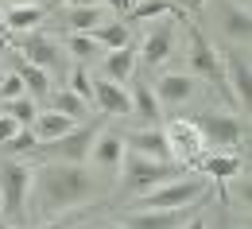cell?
I'll return each mask as SVG.
<instances>
[{"instance_id":"cell-22","label":"cell","mask_w":252,"mask_h":229,"mask_svg":"<svg viewBox=\"0 0 252 229\" xmlns=\"http://www.w3.org/2000/svg\"><path fill=\"white\" fill-rule=\"evenodd\" d=\"M225 32L233 35V39H241V43H249V39H252V16H249V8L225 0Z\"/></svg>"},{"instance_id":"cell-37","label":"cell","mask_w":252,"mask_h":229,"mask_svg":"<svg viewBox=\"0 0 252 229\" xmlns=\"http://www.w3.org/2000/svg\"><path fill=\"white\" fill-rule=\"evenodd\" d=\"M183 229H206V222H202V218L194 214V218H190V222H187V226H183Z\"/></svg>"},{"instance_id":"cell-19","label":"cell","mask_w":252,"mask_h":229,"mask_svg":"<svg viewBox=\"0 0 252 229\" xmlns=\"http://www.w3.org/2000/svg\"><path fill=\"white\" fill-rule=\"evenodd\" d=\"M70 129H74V121L63 117V113H55V109L39 113V117H35V125H32V132H35V140H39V144H51V140L66 136Z\"/></svg>"},{"instance_id":"cell-17","label":"cell","mask_w":252,"mask_h":229,"mask_svg":"<svg viewBox=\"0 0 252 229\" xmlns=\"http://www.w3.org/2000/svg\"><path fill=\"white\" fill-rule=\"evenodd\" d=\"M194 98V78L187 74H163L156 82V101L159 105H183Z\"/></svg>"},{"instance_id":"cell-40","label":"cell","mask_w":252,"mask_h":229,"mask_svg":"<svg viewBox=\"0 0 252 229\" xmlns=\"http://www.w3.org/2000/svg\"><path fill=\"white\" fill-rule=\"evenodd\" d=\"M0 55H8V39L4 35H0Z\"/></svg>"},{"instance_id":"cell-30","label":"cell","mask_w":252,"mask_h":229,"mask_svg":"<svg viewBox=\"0 0 252 229\" xmlns=\"http://www.w3.org/2000/svg\"><path fill=\"white\" fill-rule=\"evenodd\" d=\"M70 94H74V98H82L86 105L94 101V78H90V70H86V66H74V74H70Z\"/></svg>"},{"instance_id":"cell-36","label":"cell","mask_w":252,"mask_h":229,"mask_svg":"<svg viewBox=\"0 0 252 229\" xmlns=\"http://www.w3.org/2000/svg\"><path fill=\"white\" fill-rule=\"evenodd\" d=\"M8 4H12V8H43L47 0H8Z\"/></svg>"},{"instance_id":"cell-38","label":"cell","mask_w":252,"mask_h":229,"mask_svg":"<svg viewBox=\"0 0 252 229\" xmlns=\"http://www.w3.org/2000/svg\"><path fill=\"white\" fill-rule=\"evenodd\" d=\"M66 8H90V4H94V0H63Z\"/></svg>"},{"instance_id":"cell-13","label":"cell","mask_w":252,"mask_h":229,"mask_svg":"<svg viewBox=\"0 0 252 229\" xmlns=\"http://www.w3.org/2000/svg\"><path fill=\"white\" fill-rule=\"evenodd\" d=\"M94 164L105 171V175H121V160H125V136L121 132H101V140H94L90 148Z\"/></svg>"},{"instance_id":"cell-14","label":"cell","mask_w":252,"mask_h":229,"mask_svg":"<svg viewBox=\"0 0 252 229\" xmlns=\"http://www.w3.org/2000/svg\"><path fill=\"white\" fill-rule=\"evenodd\" d=\"M94 101H97V109L109 113V117H128L132 113L128 90L117 86V82H109V78H94Z\"/></svg>"},{"instance_id":"cell-24","label":"cell","mask_w":252,"mask_h":229,"mask_svg":"<svg viewBox=\"0 0 252 229\" xmlns=\"http://www.w3.org/2000/svg\"><path fill=\"white\" fill-rule=\"evenodd\" d=\"M163 16H183L171 0H140L128 8V20H163Z\"/></svg>"},{"instance_id":"cell-35","label":"cell","mask_w":252,"mask_h":229,"mask_svg":"<svg viewBox=\"0 0 252 229\" xmlns=\"http://www.w3.org/2000/svg\"><path fill=\"white\" fill-rule=\"evenodd\" d=\"M237 195H241V202H249V198H252V183H249V175H241V179H237Z\"/></svg>"},{"instance_id":"cell-33","label":"cell","mask_w":252,"mask_h":229,"mask_svg":"<svg viewBox=\"0 0 252 229\" xmlns=\"http://www.w3.org/2000/svg\"><path fill=\"white\" fill-rule=\"evenodd\" d=\"M16 129H20V125H16L12 117H4V113H0V144H8V140L16 136Z\"/></svg>"},{"instance_id":"cell-34","label":"cell","mask_w":252,"mask_h":229,"mask_svg":"<svg viewBox=\"0 0 252 229\" xmlns=\"http://www.w3.org/2000/svg\"><path fill=\"white\" fill-rule=\"evenodd\" d=\"M171 4H175V8H179V12H190V16H198V12H202V4H206V0H171Z\"/></svg>"},{"instance_id":"cell-39","label":"cell","mask_w":252,"mask_h":229,"mask_svg":"<svg viewBox=\"0 0 252 229\" xmlns=\"http://www.w3.org/2000/svg\"><path fill=\"white\" fill-rule=\"evenodd\" d=\"M43 229H66V222H47Z\"/></svg>"},{"instance_id":"cell-5","label":"cell","mask_w":252,"mask_h":229,"mask_svg":"<svg viewBox=\"0 0 252 229\" xmlns=\"http://www.w3.org/2000/svg\"><path fill=\"white\" fill-rule=\"evenodd\" d=\"M94 136H97V125H74V129L51 140V144H39L35 152H43L51 164H82L94 148Z\"/></svg>"},{"instance_id":"cell-7","label":"cell","mask_w":252,"mask_h":229,"mask_svg":"<svg viewBox=\"0 0 252 229\" xmlns=\"http://www.w3.org/2000/svg\"><path fill=\"white\" fill-rule=\"evenodd\" d=\"M202 202L194 206H179V210H128L121 218V229H183L198 214Z\"/></svg>"},{"instance_id":"cell-29","label":"cell","mask_w":252,"mask_h":229,"mask_svg":"<svg viewBox=\"0 0 252 229\" xmlns=\"http://www.w3.org/2000/svg\"><path fill=\"white\" fill-rule=\"evenodd\" d=\"M8 156H28V152H35L39 148V140H35V132L32 129H16V136L8 140V144H0Z\"/></svg>"},{"instance_id":"cell-26","label":"cell","mask_w":252,"mask_h":229,"mask_svg":"<svg viewBox=\"0 0 252 229\" xmlns=\"http://www.w3.org/2000/svg\"><path fill=\"white\" fill-rule=\"evenodd\" d=\"M20 82H24V94H35V98L51 94V78H47V70H39V66H32V63L20 66Z\"/></svg>"},{"instance_id":"cell-9","label":"cell","mask_w":252,"mask_h":229,"mask_svg":"<svg viewBox=\"0 0 252 229\" xmlns=\"http://www.w3.org/2000/svg\"><path fill=\"white\" fill-rule=\"evenodd\" d=\"M190 43H194V51H190V66H194V74H202L206 82H214L221 94H229V86H225V70H221V55L210 47V39L198 32V28H190Z\"/></svg>"},{"instance_id":"cell-25","label":"cell","mask_w":252,"mask_h":229,"mask_svg":"<svg viewBox=\"0 0 252 229\" xmlns=\"http://www.w3.org/2000/svg\"><path fill=\"white\" fill-rule=\"evenodd\" d=\"M128 24H121V20H113V24H101L94 32V43L97 47H109V51H121V47H128Z\"/></svg>"},{"instance_id":"cell-15","label":"cell","mask_w":252,"mask_h":229,"mask_svg":"<svg viewBox=\"0 0 252 229\" xmlns=\"http://www.w3.org/2000/svg\"><path fill=\"white\" fill-rule=\"evenodd\" d=\"M20 55H24V63L39 66V70H51V66L59 63L55 39H47V35H39V32H28L24 39H20Z\"/></svg>"},{"instance_id":"cell-18","label":"cell","mask_w":252,"mask_h":229,"mask_svg":"<svg viewBox=\"0 0 252 229\" xmlns=\"http://www.w3.org/2000/svg\"><path fill=\"white\" fill-rule=\"evenodd\" d=\"M128 101H132V113L144 121V129H159V101H156V94H152V86L148 82H136L132 86V94H128Z\"/></svg>"},{"instance_id":"cell-28","label":"cell","mask_w":252,"mask_h":229,"mask_svg":"<svg viewBox=\"0 0 252 229\" xmlns=\"http://www.w3.org/2000/svg\"><path fill=\"white\" fill-rule=\"evenodd\" d=\"M55 113H63V117H70V121H82L86 113H90V105L82 98H74L70 90H63V94H55Z\"/></svg>"},{"instance_id":"cell-27","label":"cell","mask_w":252,"mask_h":229,"mask_svg":"<svg viewBox=\"0 0 252 229\" xmlns=\"http://www.w3.org/2000/svg\"><path fill=\"white\" fill-rule=\"evenodd\" d=\"M4 117H12L20 129H32L35 117H39V109H35L32 98H16V101H4Z\"/></svg>"},{"instance_id":"cell-41","label":"cell","mask_w":252,"mask_h":229,"mask_svg":"<svg viewBox=\"0 0 252 229\" xmlns=\"http://www.w3.org/2000/svg\"><path fill=\"white\" fill-rule=\"evenodd\" d=\"M233 4H241V8H249V0H233Z\"/></svg>"},{"instance_id":"cell-11","label":"cell","mask_w":252,"mask_h":229,"mask_svg":"<svg viewBox=\"0 0 252 229\" xmlns=\"http://www.w3.org/2000/svg\"><path fill=\"white\" fill-rule=\"evenodd\" d=\"M125 152H132V156H148V160H159V164H175L163 129H136V132H128V136H125Z\"/></svg>"},{"instance_id":"cell-44","label":"cell","mask_w":252,"mask_h":229,"mask_svg":"<svg viewBox=\"0 0 252 229\" xmlns=\"http://www.w3.org/2000/svg\"><path fill=\"white\" fill-rule=\"evenodd\" d=\"M4 229H12V226H4Z\"/></svg>"},{"instance_id":"cell-31","label":"cell","mask_w":252,"mask_h":229,"mask_svg":"<svg viewBox=\"0 0 252 229\" xmlns=\"http://www.w3.org/2000/svg\"><path fill=\"white\" fill-rule=\"evenodd\" d=\"M66 51H70V55H74L78 63H86V59H94V55L101 51V47L94 43V35H70V43H66Z\"/></svg>"},{"instance_id":"cell-42","label":"cell","mask_w":252,"mask_h":229,"mask_svg":"<svg viewBox=\"0 0 252 229\" xmlns=\"http://www.w3.org/2000/svg\"><path fill=\"white\" fill-rule=\"evenodd\" d=\"M0 35H4V16H0Z\"/></svg>"},{"instance_id":"cell-8","label":"cell","mask_w":252,"mask_h":229,"mask_svg":"<svg viewBox=\"0 0 252 229\" xmlns=\"http://www.w3.org/2000/svg\"><path fill=\"white\" fill-rule=\"evenodd\" d=\"M163 136H167V144H171V160L183 167V164H198V156H202V136H198V129L190 125V117H179V121H171L167 129H163Z\"/></svg>"},{"instance_id":"cell-12","label":"cell","mask_w":252,"mask_h":229,"mask_svg":"<svg viewBox=\"0 0 252 229\" xmlns=\"http://www.w3.org/2000/svg\"><path fill=\"white\" fill-rule=\"evenodd\" d=\"M171 47H175V28H171V16H163V20H156V24L148 28L144 47H140V59L148 66H159V63L171 59Z\"/></svg>"},{"instance_id":"cell-1","label":"cell","mask_w":252,"mask_h":229,"mask_svg":"<svg viewBox=\"0 0 252 229\" xmlns=\"http://www.w3.org/2000/svg\"><path fill=\"white\" fill-rule=\"evenodd\" d=\"M32 191L47 214L74 210L94 198V175L82 164H43L32 171Z\"/></svg>"},{"instance_id":"cell-20","label":"cell","mask_w":252,"mask_h":229,"mask_svg":"<svg viewBox=\"0 0 252 229\" xmlns=\"http://www.w3.org/2000/svg\"><path fill=\"white\" fill-rule=\"evenodd\" d=\"M132 70H136V51L132 47H121V51H109L105 55V78L109 82L125 86L128 78H132Z\"/></svg>"},{"instance_id":"cell-16","label":"cell","mask_w":252,"mask_h":229,"mask_svg":"<svg viewBox=\"0 0 252 229\" xmlns=\"http://www.w3.org/2000/svg\"><path fill=\"white\" fill-rule=\"evenodd\" d=\"M198 171H202V175H206V179H214V183H218V187H225V183H229V179H237V175H241V156H237V152H233V156H198Z\"/></svg>"},{"instance_id":"cell-32","label":"cell","mask_w":252,"mask_h":229,"mask_svg":"<svg viewBox=\"0 0 252 229\" xmlns=\"http://www.w3.org/2000/svg\"><path fill=\"white\" fill-rule=\"evenodd\" d=\"M16 98H24V82H20V74H8L0 82V101H16Z\"/></svg>"},{"instance_id":"cell-2","label":"cell","mask_w":252,"mask_h":229,"mask_svg":"<svg viewBox=\"0 0 252 229\" xmlns=\"http://www.w3.org/2000/svg\"><path fill=\"white\" fill-rule=\"evenodd\" d=\"M28 195H32V167L28 164H0V218L4 226L28 222Z\"/></svg>"},{"instance_id":"cell-23","label":"cell","mask_w":252,"mask_h":229,"mask_svg":"<svg viewBox=\"0 0 252 229\" xmlns=\"http://www.w3.org/2000/svg\"><path fill=\"white\" fill-rule=\"evenodd\" d=\"M70 28H74V35H94L101 24H105V8H97V4H90V8H70Z\"/></svg>"},{"instance_id":"cell-6","label":"cell","mask_w":252,"mask_h":229,"mask_svg":"<svg viewBox=\"0 0 252 229\" xmlns=\"http://www.w3.org/2000/svg\"><path fill=\"white\" fill-rule=\"evenodd\" d=\"M190 125L198 129L202 144H214V148H237L241 144V121L233 113H198V117H190Z\"/></svg>"},{"instance_id":"cell-4","label":"cell","mask_w":252,"mask_h":229,"mask_svg":"<svg viewBox=\"0 0 252 229\" xmlns=\"http://www.w3.org/2000/svg\"><path fill=\"white\" fill-rule=\"evenodd\" d=\"M179 179V164H159V160H148V156H132L128 152L125 164V191L128 195H148L163 183Z\"/></svg>"},{"instance_id":"cell-3","label":"cell","mask_w":252,"mask_h":229,"mask_svg":"<svg viewBox=\"0 0 252 229\" xmlns=\"http://www.w3.org/2000/svg\"><path fill=\"white\" fill-rule=\"evenodd\" d=\"M206 179H171L156 191L140 195V210H179V206H194L198 198H206Z\"/></svg>"},{"instance_id":"cell-21","label":"cell","mask_w":252,"mask_h":229,"mask_svg":"<svg viewBox=\"0 0 252 229\" xmlns=\"http://www.w3.org/2000/svg\"><path fill=\"white\" fill-rule=\"evenodd\" d=\"M4 16V32H20V35H28L35 32L39 24H43V8H8V12H0Z\"/></svg>"},{"instance_id":"cell-43","label":"cell","mask_w":252,"mask_h":229,"mask_svg":"<svg viewBox=\"0 0 252 229\" xmlns=\"http://www.w3.org/2000/svg\"><path fill=\"white\" fill-rule=\"evenodd\" d=\"M101 229H121V226H101Z\"/></svg>"},{"instance_id":"cell-10","label":"cell","mask_w":252,"mask_h":229,"mask_svg":"<svg viewBox=\"0 0 252 229\" xmlns=\"http://www.w3.org/2000/svg\"><path fill=\"white\" fill-rule=\"evenodd\" d=\"M221 70H225L229 98L237 101V105H245V113H249V105H252V70H249V63H245L241 55L225 51V55H221Z\"/></svg>"}]
</instances>
